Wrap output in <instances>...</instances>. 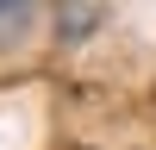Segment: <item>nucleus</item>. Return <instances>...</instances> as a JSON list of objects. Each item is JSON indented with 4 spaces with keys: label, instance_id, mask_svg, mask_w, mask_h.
Masks as SVG:
<instances>
[{
    "label": "nucleus",
    "instance_id": "nucleus-1",
    "mask_svg": "<svg viewBox=\"0 0 156 150\" xmlns=\"http://www.w3.org/2000/svg\"><path fill=\"white\" fill-rule=\"evenodd\" d=\"M37 6L44 0H0V50H19L37 25Z\"/></svg>",
    "mask_w": 156,
    "mask_h": 150
}]
</instances>
